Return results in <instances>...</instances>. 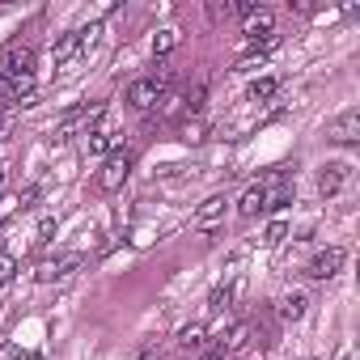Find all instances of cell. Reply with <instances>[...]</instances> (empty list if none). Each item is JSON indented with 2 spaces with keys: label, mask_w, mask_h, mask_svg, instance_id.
I'll return each instance as SVG.
<instances>
[{
  "label": "cell",
  "mask_w": 360,
  "mask_h": 360,
  "mask_svg": "<svg viewBox=\"0 0 360 360\" xmlns=\"http://www.w3.org/2000/svg\"><path fill=\"white\" fill-rule=\"evenodd\" d=\"M204 360H225V356H221V352H208V356H204Z\"/></svg>",
  "instance_id": "obj_26"
},
{
  "label": "cell",
  "mask_w": 360,
  "mask_h": 360,
  "mask_svg": "<svg viewBox=\"0 0 360 360\" xmlns=\"http://www.w3.org/2000/svg\"><path fill=\"white\" fill-rule=\"evenodd\" d=\"M13 276H18V259L9 250H0V284H9Z\"/></svg>",
  "instance_id": "obj_22"
},
{
  "label": "cell",
  "mask_w": 360,
  "mask_h": 360,
  "mask_svg": "<svg viewBox=\"0 0 360 360\" xmlns=\"http://www.w3.org/2000/svg\"><path fill=\"white\" fill-rule=\"evenodd\" d=\"M9 127H13V123H9V115H0V140H9Z\"/></svg>",
  "instance_id": "obj_25"
},
{
  "label": "cell",
  "mask_w": 360,
  "mask_h": 360,
  "mask_svg": "<svg viewBox=\"0 0 360 360\" xmlns=\"http://www.w3.org/2000/svg\"><path fill=\"white\" fill-rule=\"evenodd\" d=\"M326 140H335V144H356V140H360V110L347 106L343 115H335V119L326 123Z\"/></svg>",
  "instance_id": "obj_7"
},
{
  "label": "cell",
  "mask_w": 360,
  "mask_h": 360,
  "mask_svg": "<svg viewBox=\"0 0 360 360\" xmlns=\"http://www.w3.org/2000/svg\"><path fill=\"white\" fill-rule=\"evenodd\" d=\"M26 77H34V47L9 43L0 51V81H26Z\"/></svg>",
  "instance_id": "obj_2"
},
{
  "label": "cell",
  "mask_w": 360,
  "mask_h": 360,
  "mask_svg": "<svg viewBox=\"0 0 360 360\" xmlns=\"http://www.w3.org/2000/svg\"><path fill=\"white\" fill-rule=\"evenodd\" d=\"M271 183H276V169L242 191V200H238V217H242V221H255L259 212H267V191H271Z\"/></svg>",
  "instance_id": "obj_4"
},
{
  "label": "cell",
  "mask_w": 360,
  "mask_h": 360,
  "mask_svg": "<svg viewBox=\"0 0 360 360\" xmlns=\"http://www.w3.org/2000/svg\"><path fill=\"white\" fill-rule=\"evenodd\" d=\"M119 140H123V136L115 131V123H110L106 115H102V119H98V127L85 136V144H89V153H94V157H110V148H115Z\"/></svg>",
  "instance_id": "obj_11"
},
{
  "label": "cell",
  "mask_w": 360,
  "mask_h": 360,
  "mask_svg": "<svg viewBox=\"0 0 360 360\" xmlns=\"http://www.w3.org/2000/svg\"><path fill=\"white\" fill-rule=\"evenodd\" d=\"M153 352H157V339H148V343H144V347H140V352H136V356H131V360H148V356H153Z\"/></svg>",
  "instance_id": "obj_24"
},
{
  "label": "cell",
  "mask_w": 360,
  "mask_h": 360,
  "mask_svg": "<svg viewBox=\"0 0 360 360\" xmlns=\"http://www.w3.org/2000/svg\"><path fill=\"white\" fill-rule=\"evenodd\" d=\"M183 140H187V144H200V140H208V119H200V115H187V123H183Z\"/></svg>",
  "instance_id": "obj_18"
},
{
  "label": "cell",
  "mask_w": 360,
  "mask_h": 360,
  "mask_svg": "<svg viewBox=\"0 0 360 360\" xmlns=\"http://www.w3.org/2000/svg\"><path fill=\"white\" fill-rule=\"evenodd\" d=\"M305 309H309V297H305L301 288H288V292L276 301V314H280L284 322H301V318H305Z\"/></svg>",
  "instance_id": "obj_12"
},
{
  "label": "cell",
  "mask_w": 360,
  "mask_h": 360,
  "mask_svg": "<svg viewBox=\"0 0 360 360\" xmlns=\"http://www.w3.org/2000/svg\"><path fill=\"white\" fill-rule=\"evenodd\" d=\"M204 335H208V326H204V322H187L183 330H178V343H183V347H200V343H204Z\"/></svg>",
  "instance_id": "obj_20"
},
{
  "label": "cell",
  "mask_w": 360,
  "mask_h": 360,
  "mask_svg": "<svg viewBox=\"0 0 360 360\" xmlns=\"http://www.w3.org/2000/svg\"><path fill=\"white\" fill-rule=\"evenodd\" d=\"M0 183H5V165H0Z\"/></svg>",
  "instance_id": "obj_29"
},
{
  "label": "cell",
  "mask_w": 360,
  "mask_h": 360,
  "mask_svg": "<svg viewBox=\"0 0 360 360\" xmlns=\"http://www.w3.org/2000/svg\"><path fill=\"white\" fill-rule=\"evenodd\" d=\"M81 263H85V255H77V250H68V255H56V259H43V263H39V271H34V280H39V284L68 280V276H72Z\"/></svg>",
  "instance_id": "obj_5"
},
{
  "label": "cell",
  "mask_w": 360,
  "mask_h": 360,
  "mask_svg": "<svg viewBox=\"0 0 360 360\" xmlns=\"http://www.w3.org/2000/svg\"><path fill=\"white\" fill-rule=\"evenodd\" d=\"M131 165H136V157H131L127 148H115V153L102 161V169H98V191H102V195H115L127 178H131Z\"/></svg>",
  "instance_id": "obj_1"
},
{
  "label": "cell",
  "mask_w": 360,
  "mask_h": 360,
  "mask_svg": "<svg viewBox=\"0 0 360 360\" xmlns=\"http://www.w3.org/2000/svg\"><path fill=\"white\" fill-rule=\"evenodd\" d=\"M347 183H352V165H347V161H326L322 174H318V191H322V200H335L339 191H347Z\"/></svg>",
  "instance_id": "obj_6"
},
{
  "label": "cell",
  "mask_w": 360,
  "mask_h": 360,
  "mask_svg": "<svg viewBox=\"0 0 360 360\" xmlns=\"http://www.w3.org/2000/svg\"><path fill=\"white\" fill-rule=\"evenodd\" d=\"M343 259H347V255H343L339 246H326V250H318V255L305 263V276H309V280H330V276L343 267Z\"/></svg>",
  "instance_id": "obj_9"
},
{
  "label": "cell",
  "mask_w": 360,
  "mask_h": 360,
  "mask_svg": "<svg viewBox=\"0 0 360 360\" xmlns=\"http://www.w3.org/2000/svg\"><path fill=\"white\" fill-rule=\"evenodd\" d=\"M284 238H288V221H271V225H267V233H263V242H267V246H280Z\"/></svg>",
  "instance_id": "obj_21"
},
{
  "label": "cell",
  "mask_w": 360,
  "mask_h": 360,
  "mask_svg": "<svg viewBox=\"0 0 360 360\" xmlns=\"http://www.w3.org/2000/svg\"><path fill=\"white\" fill-rule=\"evenodd\" d=\"M238 297H242V280H229V284L212 288L208 305H212V309H233V305H238Z\"/></svg>",
  "instance_id": "obj_15"
},
{
  "label": "cell",
  "mask_w": 360,
  "mask_h": 360,
  "mask_svg": "<svg viewBox=\"0 0 360 360\" xmlns=\"http://www.w3.org/2000/svg\"><path fill=\"white\" fill-rule=\"evenodd\" d=\"M81 56H85V47H81V34H77V30H68V34H60V39L51 43V64H56L60 77H68V72L81 64Z\"/></svg>",
  "instance_id": "obj_3"
},
{
  "label": "cell",
  "mask_w": 360,
  "mask_h": 360,
  "mask_svg": "<svg viewBox=\"0 0 360 360\" xmlns=\"http://www.w3.org/2000/svg\"><path fill=\"white\" fill-rule=\"evenodd\" d=\"M276 89H280L276 77H259V81H250V102H271Z\"/></svg>",
  "instance_id": "obj_17"
},
{
  "label": "cell",
  "mask_w": 360,
  "mask_h": 360,
  "mask_svg": "<svg viewBox=\"0 0 360 360\" xmlns=\"http://www.w3.org/2000/svg\"><path fill=\"white\" fill-rule=\"evenodd\" d=\"M242 34H246V43H263L267 34H276V13L267 5H259L255 13L242 18Z\"/></svg>",
  "instance_id": "obj_8"
},
{
  "label": "cell",
  "mask_w": 360,
  "mask_h": 360,
  "mask_svg": "<svg viewBox=\"0 0 360 360\" xmlns=\"http://www.w3.org/2000/svg\"><path fill=\"white\" fill-rule=\"evenodd\" d=\"M51 233H56V221H51V217H43V225H39V242H47Z\"/></svg>",
  "instance_id": "obj_23"
},
{
  "label": "cell",
  "mask_w": 360,
  "mask_h": 360,
  "mask_svg": "<svg viewBox=\"0 0 360 360\" xmlns=\"http://www.w3.org/2000/svg\"><path fill=\"white\" fill-rule=\"evenodd\" d=\"M157 123H178V119H187V98L183 94H161L157 98Z\"/></svg>",
  "instance_id": "obj_13"
},
{
  "label": "cell",
  "mask_w": 360,
  "mask_h": 360,
  "mask_svg": "<svg viewBox=\"0 0 360 360\" xmlns=\"http://www.w3.org/2000/svg\"><path fill=\"white\" fill-rule=\"evenodd\" d=\"M161 94H165V89H161L153 77H140V81L127 85V106H131V110H153Z\"/></svg>",
  "instance_id": "obj_10"
},
{
  "label": "cell",
  "mask_w": 360,
  "mask_h": 360,
  "mask_svg": "<svg viewBox=\"0 0 360 360\" xmlns=\"http://www.w3.org/2000/svg\"><path fill=\"white\" fill-rule=\"evenodd\" d=\"M221 217H225V195H212V200H204V204H200V212H195V229L212 233Z\"/></svg>",
  "instance_id": "obj_14"
},
{
  "label": "cell",
  "mask_w": 360,
  "mask_h": 360,
  "mask_svg": "<svg viewBox=\"0 0 360 360\" xmlns=\"http://www.w3.org/2000/svg\"><path fill=\"white\" fill-rule=\"evenodd\" d=\"M246 339H250V322L242 318V322H233V326L225 330V339H221V347H225V352H242V347H246Z\"/></svg>",
  "instance_id": "obj_16"
},
{
  "label": "cell",
  "mask_w": 360,
  "mask_h": 360,
  "mask_svg": "<svg viewBox=\"0 0 360 360\" xmlns=\"http://www.w3.org/2000/svg\"><path fill=\"white\" fill-rule=\"evenodd\" d=\"M174 47H178V30H157V34H153V56H157V60H165Z\"/></svg>",
  "instance_id": "obj_19"
},
{
  "label": "cell",
  "mask_w": 360,
  "mask_h": 360,
  "mask_svg": "<svg viewBox=\"0 0 360 360\" xmlns=\"http://www.w3.org/2000/svg\"><path fill=\"white\" fill-rule=\"evenodd\" d=\"M26 360H47V356H26Z\"/></svg>",
  "instance_id": "obj_28"
},
{
  "label": "cell",
  "mask_w": 360,
  "mask_h": 360,
  "mask_svg": "<svg viewBox=\"0 0 360 360\" xmlns=\"http://www.w3.org/2000/svg\"><path fill=\"white\" fill-rule=\"evenodd\" d=\"M339 360H356V356H352V352H343V356H339Z\"/></svg>",
  "instance_id": "obj_27"
}]
</instances>
